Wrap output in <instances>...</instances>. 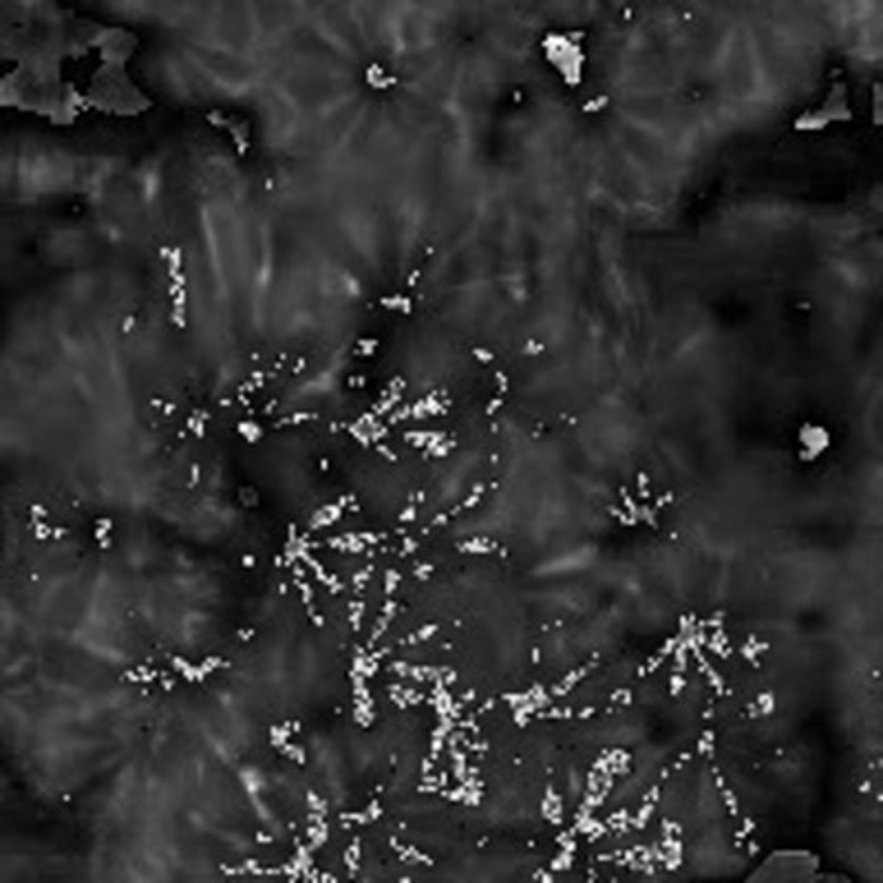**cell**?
<instances>
[{"instance_id":"1","label":"cell","mask_w":883,"mask_h":883,"mask_svg":"<svg viewBox=\"0 0 883 883\" xmlns=\"http://www.w3.org/2000/svg\"><path fill=\"white\" fill-rule=\"evenodd\" d=\"M810 431H812V435H806L804 431H802V435H800L802 453H804L806 458H817L820 453L828 446V435H826L824 428H820V426H810Z\"/></svg>"}]
</instances>
